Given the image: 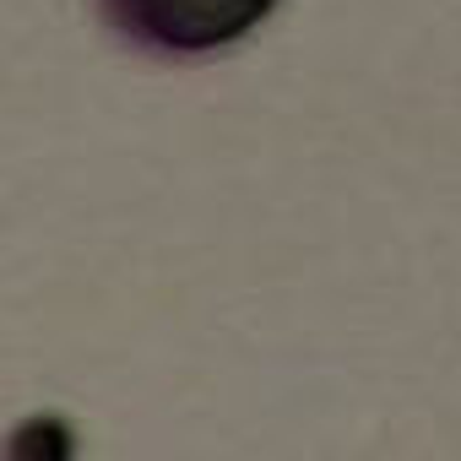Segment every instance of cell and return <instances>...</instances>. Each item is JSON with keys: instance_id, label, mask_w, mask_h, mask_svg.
I'll list each match as a JSON object with an SVG mask.
<instances>
[{"instance_id": "1", "label": "cell", "mask_w": 461, "mask_h": 461, "mask_svg": "<svg viewBox=\"0 0 461 461\" xmlns=\"http://www.w3.org/2000/svg\"><path fill=\"white\" fill-rule=\"evenodd\" d=\"M277 0H98L114 39L158 55V60H195L240 44L250 28L272 17Z\"/></svg>"}]
</instances>
